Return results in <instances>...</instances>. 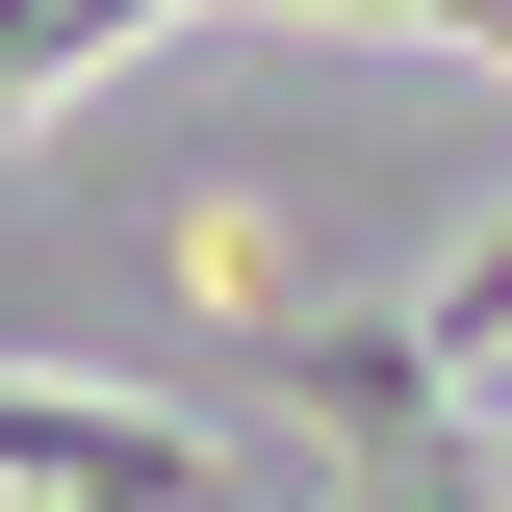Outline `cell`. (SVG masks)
<instances>
[{"mask_svg":"<svg viewBox=\"0 0 512 512\" xmlns=\"http://www.w3.org/2000/svg\"><path fill=\"white\" fill-rule=\"evenodd\" d=\"M0 487H231V461L128 384H0Z\"/></svg>","mask_w":512,"mask_h":512,"instance_id":"6da1fadb","label":"cell"},{"mask_svg":"<svg viewBox=\"0 0 512 512\" xmlns=\"http://www.w3.org/2000/svg\"><path fill=\"white\" fill-rule=\"evenodd\" d=\"M77 52H128V0H0V128L52 103V77H77Z\"/></svg>","mask_w":512,"mask_h":512,"instance_id":"7a4b0ae2","label":"cell"}]
</instances>
